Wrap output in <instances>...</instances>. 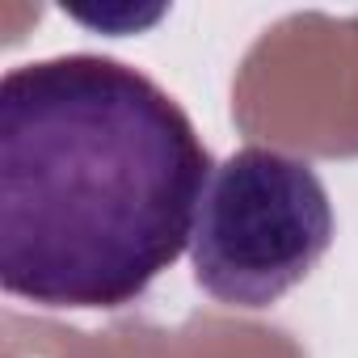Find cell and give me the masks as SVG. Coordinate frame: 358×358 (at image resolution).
I'll return each mask as SVG.
<instances>
[{
  "instance_id": "7a4b0ae2",
  "label": "cell",
  "mask_w": 358,
  "mask_h": 358,
  "mask_svg": "<svg viewBox=\"0 0 358 358\" xmlns=\"http://www.w3.org/2000/svg\"><path fill=\"white\" fill-rule=\"evenodd\" d=\"M333 245V203L320 173L278 148L224 156L199 199L194 282L228 308H270L295 291Z\"/></svg>"
},
{
  "instance_id": "6da1fadb",
  "label": "cell",
  "mask_w": 358,
  "mask_h": 358,
  "mask_svg": "<svg viewBox=\"0 0 358 358\" xmlns=\"http://www.w3.org/2000/svg\"><path fill=\"white\" fill-rule=\"evenodd\" d=\"M211 152L169 89L110 55L0 80V287L72 312L135 303L190 249Z\"/></svg>"
}]
</instances>
